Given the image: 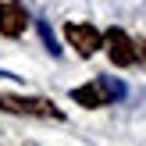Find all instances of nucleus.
<instances>
[{"label": "nucleus", "instance_id": "obj_1", "mask_svg": "<svg viewBox=\"0 0 146 146\" xmlns=\"http://www.w3.org/2000/svg\"><path fill=\"white\" fill-rule=\"evenodd\" d=\"M0 111H7V114H29V118H54V121L64 118V114L57 111L50 100H43V96H7V93H0Z\"/></svg>", "mask_w": 146, "mask_h": 146}, {"label": "nucleus", "instance_id": "obj_2", "mask_svg": "<svg viewBox=\"0 0 146 146\" xmlns=\"http://www.w3.org/2000/svg\"><path fill=\"white\" fill-rule=\"evenodd\" d=\"M64 36H68V43L78 50L82 57H93L100 46H104V36H100V29L86 25V21H68L64 25Z\"/></svg>", "mask_w": 146, "mask_h": 146}, {"label": "nucleus", "instance_id": "obj_3", "mask_svg": "<svg viewBox=\"0 0 146 146\" xmlns=\"http://www.w3.org/2000/svg\"><path fill=\"white\" fill-rule=\"evenodd\" d=\"M107 54H111V61L118 64V68H128V64L139 61V50L132 46V39H128L121 29H107Z\"/></svg>", "mask_w": 146, "mask_h": 146}, {"label": "nucleus", "instance_id": "obj_4", "mask_svg": "<svg viewBox=\"0 0 146 146\" xmlns=\"http://www.w3.org/2000/svg\"><path fill=\"white\" fill-rule=\"evenodd\" d=\"M29 29V14H25V7L18 4V0H0V32L4 36H21Z\"/></svg>", "mask_w": 146, "mask_h": 146}, {"label": "nucleus", "instance_id": "obj_5", "mask_svg": "<svg viewBox=\"0 0 146 146\" xmlns=\"http://www.w3.org/2000/svg\"><path fill=\"white\" fill-rule=\"evenodd\" d=\"M71 100H75V104H82V107H104V104H107L104 89H100L96 82H89V86H78V89H71Z\"/></svg>", "mask_w": 146, "mask_h": 146}, {"label": "nucleus", "instance_id": "obj_6", "mask_svg": "<svg viewBox=\"0 0 146 146\" xmlns=\"http://www.w3.org/2000/svg\"><path fill=\"white\" fill-rule=\"evenodd\" d=\"M96 86L104 89V96H107V104H118L121 96H125V82H118L114 75H100L96 78Z\"/></svg>", "mask_w": 146, "mask_h": 146}, {"label": "nucleus", "instance_id": "obj_7", "mask_svg": "<svg viewBox=\"0 0 146 146\" xmlns=\"http://www.w3.org/2000/svg\"><path fill=\"white\" fill-rule=\"evenodd\" d=\"M36 29H39V36H43V43H46V50H50V54H61V46H57V39H54V32H50V25H46V21H36Z\"/></svg>", "mask_w": 146, "mask_h": 146}, {"label": "nucleus", "instance_id": "obj_8", "mask_svg": "<svg viewBox=\"0 0 146 146\" xmlns=\"http://www.w3.org/2000/svg\"><path fill=\"white\" fill-rule=\"evenodd\" d=\"M143 57H146V43H143Z\"/></svg>", "mask_w": 146, "mask_h": 146}]
</instances>
